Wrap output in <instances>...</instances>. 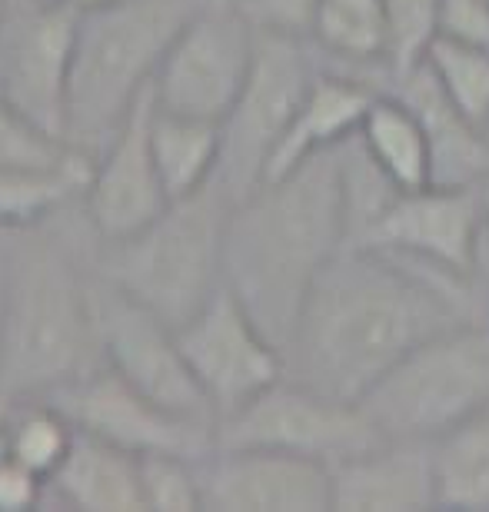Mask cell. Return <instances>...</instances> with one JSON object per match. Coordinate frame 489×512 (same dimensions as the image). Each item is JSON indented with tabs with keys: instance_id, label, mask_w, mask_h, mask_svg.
I'll return each instance as SVG.
<instances>
[{
	"instance_id": "cell-6",
	"label": "cell",
	"mask_w": 489,
	"mask_h": 512,
	"mask_svg": "<svg viewBox=\"0 0 489 512\" xmlns=\"http://www.w3.org/2000/svg\"><path fill=\"white\" fill-rule=\"evenodd\" d=\"M386 439L436 443L489 403V323L466 320L410 350L363 399Z\"/></svg>"
},
{
	"instance_id": "cell-2",
	"label": "cell",
	"mask_w": 489,
	"mask_h": 512,
	"mask_svg": "<svg viewBox=\"0 0 489 512\" xmlns=\"http://www.w3.org/2000/svg\"><path fill=\"white\" fill-rule=\"evenodd\" d=\"M94 250L80 200L10 233L0 393L44 399L104 366L94 326Z\"/></svg>"
},
{
	"instance_id": "cell-11",
	"label": "cell",
	"mask_w": 489,
	"mask_h": 512,
	"mask_svg": "<svg viewBox=\"0 0 489 512\" xmlns=\"http://www.w3.org/2000/svg\"><path fill=\"white\" fill-rule=\"evenodd\" d=\"M183 360L210 399L217 423L287 376V356L227 283L177 330Z\"/></svg>"
},
{
	"instance_id": "cell-1",
	"label": "cell",
	"mask_w": 489,
	"mask_h": 512,
	"mask_svg": "<svg viewBox=\"0 0 489 512\" xmlns=\"http://www.w3.org/2000/svg\"><path fill=\"white\" fill-rule=\"evenodd\" d=\"M466 320H486V290L476 280L346 243L303 300L283 350L287 376L360 403L406 353Z\"/></svg>"
},
{
	"instance_id": "cell-7",
	"label": "cell",
	"mask_w": 489,
	"mask_h": 512,
	"mask_svg": "<svg viewBox=\"0 0 489 512\" xmlns=\"http://www.w3.org/2000/svg\"><path fill=\"white\" fill-rule=\"evenodd\" d=\"M323 67L310 40L260 34L247 84L220 120L217 183L237 203L263 183L267 163Z\"/></svg>"
},
{
	"instance_id": "cell-32",
	"label": "cell",
	"mask_w": 489,
	"mask_h": 512,
	"mask_svg": "<svg viewBox=\"0 0 489 512\" xmlns=\"http://www.w3.org/2000/svg\"><path fill=\"white\" fill-rule=\"evenodd\" d=\"M47 506V479L17 463L0 446V512H34Z\"/></svg>"
},
{
	"instance_id": "cell-8",
	"label": "cell",
	"mask_w": 489,
	"mask_h": 512,
	"mask_svg": "<svg viewBox=\"0 0 489 512\" xmlns=\"http://www.w3.org/2000/svg\"><path fill=\"white\" fill-rule=\"evenodd\" d=\"M386 443L363 403L326 396L290 376L217 423V446H257L336 466Z\"/></svg>"
},
{
	"instance_id": "cell-37",
	"label": "cell",
	"mask_w": 489,
	"mask_h": 512,
	"mask_svg": "<svg viewBox=\"0 0 489 512\" xmlns=\"http://www.w3.org/2000/svg\"><path fill=\"white\" fill-rule=\"evenodd\" d=\"M74 7H97V4H110V0H70Z\"/></svg>"
},
{
	"instance_id": "cell-28",
	"label": "cell",
	"mask_w": 489,
	"mask_h": 512,
	"mask_svg": "<svg viewBox=\"0 0 489 512\" xmlns=\"http://www.w3.org/2000/svg\"><path fill=\"white\" fill-rule=\"evenodd\" d=\"M80 150L70 147L67 140L54 137L44 127H37L34 120L24 117L10 104L7 97H0V163L4 167H37V170H57V167H74L84 163Z\"/></svg>"
},
{
	"instance_id": "cell-25",
	"label": "cell",
	"mask_w": 489,
	"mask_h": 512,
	"mask_svg": "<svg viewBox=\"0 0 489 512\" xmlns=\"http://www.w3.org/2000/svg\"><path fill=\"white\" fill-rule=\"evenodd\" d=\"M90 177V160L74 167L37 170L0 163V230H24L50 220L80 200Z\"/></svg>"
},
{
	"instance_id": "cell-27",
	"label": "cell",
	"mask_w": 489,
	"mask_h": 512,
	"mask_svg": "<svg viewBox=\"0 0 489 512\" xmlns=\"http://www.w3.org/2000/svg\"><path fill=\"white\" fill-rule=\"evenodd\" d=\"M426 67L443 87V94L463 110L473 124L489 130V47L436 37L426 50Z\"/></svg>"
},
{
	"instance_id": "cell-10",
	"label": "cell",
	"mask_w": 489,
	"mask_h": 512,
	"mask_svg": "<svg viewBox=\"0 0 489 512\" xmlns=\"http://www.w3.org/2000/svg\"><path fill=\"white\" fill-rule=\"evenodd\" d=\"M94 326L100 360L163 409L217 426L210 399L183 360L177 330L94 270Z\"/></svg>"
},
{
	"instance_id": "cell-14",
	"label": "cell",
	"mask_w": 489,
	"mask_h": 512,
	"mask_svg": "<svg viewBox=\"0 0 489 512\" xmlns=\"http://www.w3.org/2000/svg\"><path fill=\"white\" fill-rule=\"evenodd\" d=\"M486 207L480 187H423L400 193L363 233L360 247L390 250L436 270L476 280ZM480 283V280H476Z\"/></svg>"
},
{
	"instance_id": "cell-16",
	"label": "cell",
	"mask_w": 489,
	"mask_h": 512,
	"mask_svg": "<svg viewBox=\"0 0 489 512\" xmlns=\"http://www.w3.org/2000/svg\"><path fill=\"white\" fill-rule=\"evenodd\" d=\"M150 114H154V90L140 97L107 147L90 160L80 207L100 243L124 240L144 230L170 203L150 147Z\"/></svg>"
},
{
	"instance_id": "cell-33",
	"label": "cell",
	"mask_w": 489,
	"mask_h": 512,
	"mask_svg": "<svg viewBox=\"0 0 489 512\" xmlns=\"http://www.w3.org/2000/svg\"><path fill=\"white\" fill-rule=\"evenodd\" d=\"M440 37L489 47V0H443Z\"/></svg>"
},
{
	"instance_id": "cell-23",
	"label": "cell",
	"mask_w": 489,
	"mask_h": 512,
	"mask_svg": "<svg viewBox=\"0 0 489 512\" xmlns=\"http://www.w3.org/2000/svg\"><path fill=\"white\" fill-rule=\"evenodd\" d=\"M356 137L376 167L396 183V190H423L433 183L430 140H426L420 117L390 90L373 100Z\"/></svg>"
},
{
	"instance_id": "cell-12",
	"label": "cell",
	"mask_w": 489,
	"mask_h": 512,
	"mask_svg": "<svg viewBox=\"0 0 489 512\" xmlns=\"http://www.w3.org/2000/svg\"><path fill=\"white\" fill-rule=\"evenodd\" d=\"M77 7L10 0L0 27V97L54 137L67 140Z\"/></svg>"
},
{
	"instance_id": "cell-26",
	"label": "cell",
	"mask_w": 489,
	"mask_h": 512,
	"mask_svg": "<svg viewBox=\"0 0 489 512\" xmlns=\"http://www.w3.org/2000/svg\"><path fill=\"white\" fill-rule=\"evenodd\" d=\"M77 439V426L47 399H14V413L4 429V453L50 479L64 466Z\"/></svg>"
},
{
	"instance_id": "cell-9",
	"label": "cell",
	"mask_w": 489,
	"mask_h": 512,
	"mask_svg": "<svg viewBox=\"0 0 489 512\" xmlns=\"http://www.w3.org/2000/svg\"><path fill=\"white\" fill-rule=\"evenodd\" d=\"M257 50V30L237 0H207L160 60L154 104L183 117L220 124L247 84Z\"/></svg>"
},
{
	"instance_id": "cell-22",
	"label": "cell",
	"mask_w": 489,
	"mask_h": 512,
	"mask_svg": "<svg viewBox=\"0 0 489 512\" xmlns=\"http://www.w3.org/2000/svg\"><path fill=\"white\" fill-rule=\"evenodd\" d=\"M150 147L170 200L193 197L210 187L220 170V124L160 110L150 114Z\"/></svg>"
},
{
	"instance_id": "cell-30",
	"label": "cell",
	"mask_w": 489,
	"mask_h": 512,
	"mask_svg": "<svg viewBox=\"0 0 489 512\" xmlns=\"http://www.w3.org/2000/svg\"><path fill=\"white\" fill-rule=\"evenodd\" d=\"M383 7L390 24V80H396L420 67L440 37L443 0H383Z\"/></svg>"
},
{
	"instance_id": "cell-19",
	"label": "cell",
	"mask_w": 489,
	"mask_h": 512,
	"mask_svg": "<svg viewBox=\"0 0 489 512\" xmlns=\"http://www.w3.org/2000/svg\"><path fill=\"white\" fill-rule=\"evenodd\" d=\"M406 107L420 117L433 157V187H480L489 177V130L473 124L443 87L430 67L420 64L410 74L386 84Z\"/></svg>"
},
{
	"instance_id": "cell-13",
	"label": "cell",
	"mask_w": 489,
	"mask_h": 512,
	"mask_svg": "<svg viewBox=\"0 0 489 512\" xmlns=\"http://www.w3.org/2000/svg\"><path fill=\"white\" fill-rule=\"evenodd\" d=\"M44 399L54 403L80 433L107 439L137 456L180 453L203 459L217 446V426L170 413L130 386L124 376H117L110 366H97Z\"/></svg>"
},
{
	"instance_id": "cell-34",
	"label": "cell",
	"mask_w": 489,
	"mask_h": 512,
	"mask_svg": "<svg viewBox=\"0 0 489 512\" xmlns=\"http://www.w3.org/2000/svg\"><path fill=\"white\" fill-rule=\"evenodd\" d=\"M10 233L0 230V346H4V310H7V266H10Z\"/></svg>"
},
{
	"instance_id": "cell-15",
	"label": "cell",
	"mask_w": 489,
	"mask_h": 512,
	"mask_svg": "<svg viewBox=\"0 0 489 512\" xmlns=\"http://www.w3.org/2000/svg\"><path fill=\"white\" fill-rule=\"evenodd\" d=\"M203 509L213 512H326L333 469L320 459L257 446H213L200 459Z\"/></svg>"
},
{
	"instance_id": "cell-24",
	"label": "cell",
	"mask_w": 489,
	"mask_h": 512,
	"mask_svg": "<svg viewBox=\"0 0 489 512\" xmlns=\"http://www.w3.org/2000/svg\"><path fill=\"white\" fill-rule=\"evenodd\" d=\"M440 509H489V403L433 443Z\"/></svg>"
},
{
	"instance_id": "cell-31",
	"label": "cell",
	"mask_w": 489,
	"mask_h": 512,
	"mask_svg": "<svg viewBox=\"0 0 489 512\" xmlns=\"http://www.w3.org/2000/svg\"><path fill=\"white\" fill-rule=\"evenodd\" d=\"M237 7L260 34L310 40L320 0H237Z\"/></svg>"
},
{
	"instance_id": "cell-17",
	"label": "cell",
	"mask_w": 489,
	"mask_h": 512,
	"mask_svg": "<svg viewBox=\"0 0 489 512\" xmlns=\"http://www.w3.org/2000/svg\"><path fill=\"white\" fill-rule=\"evenodd\" d=\"M333 469V512H426L440 509L433 443H386Z\"/></svg>"
},
{
	"instance_id": "cell-5",
	"label": "cell",
	"mask_w": 489,
	"mask_h": 512,
	"mask_svg": "<svg viewBox=\"0 0 489 512\" xmlns=\"http://www.w3.org/2000/svg\"><path fill=\"white\" fill-rule=\"evenodd\" d=\"M230 210V193L213 180L193 197L170 200L144 230L110 243L97 240L94 270L180 330L227 283Z\"/></svg>"
},
{
	"instance_id": "cell-21",
	"label": "cell",
	"mask_w": 489,
	"mask_h": 512,
	"mask_svg": "<svg viewBox=\"0 0 489 512\" xmlns=\"http://www.w3.org/2000/svg\"><path fill=\"white\" fill-rule=\"evenodd\" d=\"M310 44L323 67L390 84V24L383 0H320Z\"/></svg>"
},
{
	"instance_id": "cell-4",
	"label": "cell",
	"mask_w": 489,
	"mask_h": 512,
	"mask_svg": "<svg viewBox=\"0 0 489 512\" xmlns=\"http://www.w3.org/2000/svg\"><path fill=\"white\" fill-rule=\"evenodd\" d=\"M207 0H110L77 7L67 143L94 160L154 87L173 37Z\"/></svg>"
},
{
	"instance_id": "cell-3",
	"label": "cell",
	"mask_w": 489,
	"mask_h": 512,
	"mask_svg": "<svg viewBox=\"0 0 489 512\" xmlns=\"http://www.w3.org/2000/svg\"><path fill=\"white\" fill-rule=\"evenodd\" d=\"M346 243L350 223L336 147L233 203L223 276L263 333L287 350L303 300Z\"/></svg>"
},
{
	"instance_id": "cell-35",
	"label": "cell",
	"mask_w": 489,
	"mask_h": 512,
	"mask_svg": "<svg viewBox=\"0 0 489 512\" xmlns=\"http://www.w3.org/2000/svg\"><path fill=\"white\" fill-rule=\"evenodd\" d=\"M10 413H14V399L7 393H0V446H4V429L10 423Z\"/></svg>"
},
{
	"instance_id": "cell-38",
	"label": "cell",
	"mask_w": 489,
	"mask_h": 512,
	"mask_svg": "<svg viewBox=\"0 0 489 512\" xmlns=\"http://www.w3.org/2000/svg\"><path fill=\"white\" fill-rule=\"evenodd\" d=\"M486 323H489V286H486Z\"/></svg>"
},
{
	"instance_id": "cell-29",
	"label": "cell",
	"mask_w": 489,
	"mask_h": 512,
	"mask_svg": "<svg viewBox=\"0 0 489 512\" xmlns=\"http://www.w3.org/2000/svg\"><path fill=\"white\" fill-rule=\"evenodd\" d=\"M140 486L144 506L157 512H197L203 509L200 459L180 453L140 456Z\"/></svg>"
},
{
	"instance_id": "cell-39",
	"label": "cell",
	"mask_w": 489,
	"mask_h": 512,
	"mask_svg": "<svg viewBox=\"0 0 489 512\" xmlns=\"http://www.w3.org/2000/svg\"><path fill=\"white\" fill-rule=\"evenodd\" d=\"M47 4H70V0H47Z\"/></svg>"
},
{
	"instance_id": "cell-36",
	"label": "cell",
	"mask_w": 489,
	"mask_h": 512,
	"mask_svg": "<svg viewBox=\"0 0 489 512\" xmlns=\"http://www.w3.org/2000/svg\"><path fill=\"white\" fill-rule=\"evenodd\" d=\"M480 193H483V207H486V233H489V177L480 183Z\"/></svg>"
},
{
	"instance_id": "cell-20",
	"label": "cell",
	"mask_w": 489,
	"mask_h": 512,
	"mask_svg": "<svg viewBox=\"0 0 489 512\" xmlns=\"http://www.w3.org/2000/svg\"><path fill=\"white\" fill-rule=\"evenodd\" d=\"M47 506L77 512H147L140 456L77 429L64 466L47 479Z\"/></svg>"
},
{
	"instance_id": "cell-18",
	"label": "cell",
	"mask_w": 489,
	"mask_h": 512,
	"mask_svg": "<svg viewBox=\"0 0 489 512\" xmlns=\"http://www.w3.org/2000/svg\"><path fill=\"white\" fill-rule=\"evenodd\" d=\"M383 87L370 77L346 74V70L320 67L317 80L307 90L293 124L283 133L273 157L267 163L263 180H277L283 173L303 167L307 160L336 150L340 143L360 133V124Z\"/></svg>"
}]
</instances>
